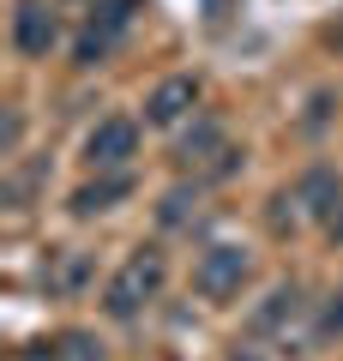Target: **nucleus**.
<instances>
[{
	"instance_id": "f257e3e1",
	"label": "nucleus",
	"mask_w": 343,
	"mask_h": 361,
	"mask_svg": "<svg viewBox=\"0 0 343 361\" xmlns=\"http://www.w3.org/2000/svg\"><path fill=\"white\" fill-rule=\"evenodd\" d=\"M163 277H169L163 253H157V247H139V253H133L127 265L109 277V289H102V307H109V319H139V313L157 301Z\"/></svg>"
},
{
	"instance_id": "f03ea898",
	"label": "nucleus",
	"mask_w": 343,
	"mask_h": 361,
	"mask_svg": "<svg viewBox=\"0 0 343 361\" xmlns=\"http://www.w3.org/2000/svg\"><path fill=\"white\" fill-rule=\"evenodd\" d=\"M181 169H193V175L199 180H229L235 175V169H241V151H235V145H229V133L217 127L211 115L199 121V127L187 133V139H181Z\"/></svg>"
},
{
	"instance_id": "7ed1b4c3",
	"label": "nucleus",
	"mask_w": 343,
	"mask_h": 361,
	"mask_svg": "<svg viewBox=\"0 0 343 361\" xmlns=\"http://www.w3.org/2000/svg\"><path fill=\"white\" fill-rule=\"evenodd\" d=\"M139 6H145V0H90V18H85V30H78V42H73V61H78V66L109 61L114 37L133 25V13H139Z\"/></svg>"
},
{
	"instance_id": "20e7f679",
	"label": "nucleus",
	"mask_w": 343,
	"mask_h": 361,
	"mask_svg": "<svg viewBox=\"0 0 343 361\" xmlns=\"http://www.w3.org/2000/svg\"><path fill=\"white\" fill-rule=\"evenodd\" d=\"M247 277H253V253H247V247H205L199 265H193V289H199L205 301L241 295Z\"/></svg>"
},
{
	"instance_id": "39448f33",
	"label": "nucleus",
	"mask_w": 343,
	"mask_h": 361,
	"mask_svg": "<svg viewBox=\"0 0 343 361\" xmlns=\"http://www.w3.org/2000/svg\"><path fill=\"white\" fill-rule=\"evenodd\" d=\"M61 42V18L49 0H18L13 6V49L25 61H49V49Z\"/></svg>"
},
{
	"instance_id": "423d86ee",
	"label": "nucleus",
	"mask_w": 343,
	"mask_h": 361,
	"mask_svg": "<svg viewBox=\"0 0 343 361\" xmlns=\"http://www.w3.org/2000/svg\"><path fill=\"white\" fill-rule=\"evenodd\" d=\"M133 157H139V127H133L127 115H109V121L90 127V139H85V163L90 169H127Z\"/></svg>"
},
{
	"instance_id": "0eeeda50",
	"label": "nucleus",
	"mask_w": 343,
	"mask_h": 361,
	"mask_svg": "<svg viewBox=\"0 0 343 361\" xmlns=\"http://www.w3.org/2000/svg\"><path fill=\"white\" fill-rule=\"evenodd\" d=\"M193 109H199V78H193V73L163 78V85L145 97V121H151V127H175V121L193 115Z\"/></svg>"
},
{
	"instance_id": "6e6552de",
	"label": "nucleus",
	"mask_w": 343,
	"mask_h": 361,
	"mask_svg": "<svg viewBox=\"0 0 343 361\" xmlns=\"http://www.w3.org/2000/svg\"><path fill=\"white\" fill-rule=\"evenodd\" d=\"M295 199H301V217L331 223V217H337V205H343V180H337V169H307V175L295 180Z\"/></svg>"
},
{
	"instance_id": "1a4fd4ad",
	"label": "nucleus",
	"mask_w": 343,
	"mask_h": 361,
	"mask_svg": "<svg viewBox=\"0 0 343 361\" xmlns=\"http://www.w3.org/2000/svg\"><path fill=\"white\" fill-rule=\"evenodd\" d=\"M127 193H133V175H127V169H97V180L73 193V217H97V211H114Z\"/></svg>"
},
{
	"instance_id": "9d476101",
	"label": "nucleus",
	"mask_w": 343,
	"mask_h": 361,
	"mask_svg": "<svg viewBox=\"0 0 343 361\" xmlns=\"http://www.w3.org/2000/svg\"><path fill=\"white\" fill-rule=\"evenodd\" d=\"M307 313V301H301V289L295 283H283V289H271L265 301L253 307V337H271V331H289L295 319Z\"/></svg>"
},
{
	"instance_id": "9b49d317",
	"label": "nucleus",
	"mask_w": 343,
	"mask_h": 361,
	"mask_svg": "<svg viewBox=\"0 0 343 361\" xmlns=\"http://www.w3.org/2000/svg\"><path fill=\"white\" fill-rule=\"evenodd\" d=\"M49 361H102V343L90 331H61L49 349Z\"/></svg>"
},
{
	"instance_id": "f8f14e48",
	"label": "nucleus",
	"mask_w": 343,
	"mask_h": 361,
	"mask_svg": "<svg viewBox=\"0 0 343 361\" xmlns=\"http://www.w3.org/2000/svg\"><path fill=\"white\" fill-rule=\"evenodd\" d=\"M157 217H163V229H181V223L187 217H199V187H175V193H163V211H157Z\"/></svg>"
},
{
	"instance_id": "ddd939ff",
	"label": "nucleus",
	"mask_w": 343,
	"mask_h": 361,
	"mask_svg": "<svg viewBox=\"0 0 343 361\" xmlns=\"http://www.w3.org/2000/svg\"><path fill=\"white\" fill-rule=\"evenodd\" d=\"M337 331H343V295H331V307L319 313V331H313V337L325 343V337H337Z\"/></svg>"
},
{
	"instance_id": "4468645a",
	"label": "nucleus",
	"mask_w": 343,
	"mask_h": 361,
	"mask_svg": "<svg viewBox=\"0 0 343 361\" xmlns=\"http://www.w3.org/2000/svg\"><path fill=\"white\" fill-rule=\"evenodd\" d=\"M229 361H265V355H259V343H235V355H229Z\"/></svg>"
},
{
	"instance_id": "2eb2a0df",
	"label": "nucleus",
	"mask_w": 343,
	"mask_h": 361,
	"mask_svg": "<svg viewBox=\"0 0 343 361\" xmlns=\"http://www.w3.org/2000/svg\"><path fill=\"white\" fill-rule=\"evenodd\" d=\"M325 235H331V241H343V205H337V217L325 223Z\"/></svg>"
}]
</instances>
